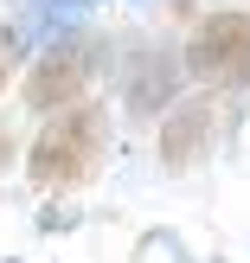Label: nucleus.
I'll return each instance as SVG.
<instances>
[{
	"instance_id": "nucleus-1",
	"label": "nucleus",
	"mask_w": 250,
	"mask_h": 263,
	"mask_svg": "<svg viewBox=\"0 0 250 263\" xmlns=\"http://www.w3.org/2000/svg\"><path fill=\"white\" fill-rule=\"evenodd\" d=\"M103 141H109L103 109H90V103L58 109L39 128L32 154H26V174H32L39 186H84V180L97 174V161H103Z\"/></svg>"
},
{
	"instance_id": "nucleus-2",
	"label": "nucleus",
	"mask_w": 250,
	"mask_h": 263,
	"mask_svg": "<svg viewBox=\"0 0 250 263\" xmlns=\"http://www.w3.org/2000/svg\"><path fill=\"white\" fill-rule=\"evenodd\" d=\"M186 71L212 90H250V13H212L186 39Z\"/></svg>"
},
{
	"instance_id": "nucleus-3",
	"label": "nucleus",
	"mask_w": 250,
	"mask_h": 263,
	"mask_svg": "<svg viewBox=\"0 0 250 263\" xmlns=\"http://www.w3.org/2000/svg\"><path fill=\"white\" fill-rule=\"evenodd\" d=\"M90 71H97V39L90 32H58L45 58L26 77V103L32 109H77L90 97Z\"/></svg>"
},
{
	"instance_id": "nucleus-4",
	"label": "nucleus",
	"mask_w": 250,
	"mask_h": 263,
	"mask_svg": "<svg viewBox=\"0 0 250 263\" xmlns=\"http://www.w3.org/2000/svg\"><path fill=\"white\" fill-rule=\"evenodd\" d=\"M212 135H218L212 97L174 103V109H167V122H161V161H167V167H193L205 148H212Z\"/></svg>"
},
{
	"instance_id": "nucleus-5",
	"label": "nucleus",
	"mask_w": 250,
	"mask_h": 263,
	"mask_svg": "<svg viewBox=\"0 0 250 263\" xmlns=\"http://www.w3.org/2000/svg\"><path fill=\"white\" fill-rule=\"evenodd\" d=\"M174 84H180V58H174V51H161V45L135 51L128 71H122V97H128V109H135V116L167 109V103H174Z\"/></svg>"
},
{
	"instance_id": "nucleus-6",
	"label": "nucleus",
	"mask_w": 250,
	"mask_h": 263,
	"mask_svg": "<svg viewBox=\"0 0 250 263\" xmlns=\"http://www.w3.org/2000/svg\"><path fill=\"white\" fill-rule=\"evenodd\" d=\"M20 26H0V90H7V77H13V64H20Z\"/></svg>"
},
{
	"instance_id": "nucleus-7",
	"label": "nucleus",
	"mask_w": 250,
	"mask_h": 263,
	"mask_svg": "<svg viewBox=\"0 0 250 263\" xmlns=\"http://www.w3.org/2000/svg\"><path fill=\"white\" fill-rule=\"evenodd\" d=\"M0 161H7V135H0Z\"/></svg>"
}]
</instances>
